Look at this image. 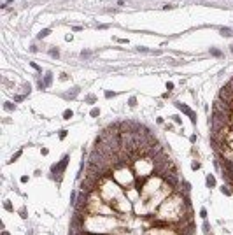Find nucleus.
I'll return each mask as SVG.
<instances>
[{"label": "nucleus", "instance_id": "nucleus-13", "mask_svg": "<svg viewBox=\"0 0 233 235\" xmlns=\"http://www.w3.org/2000/svg\"><path fill=\"white\" fill-rule=\"evenodd\" d=\"M91 116H98V109H93L91 111Z\"/></svg>", "mask_w": 233, "mask_h": 235}, {"label": "nucleus", "instance_id": "nucleus-2", "mask_svg": "<svg viewBox=\"0 0 233 235\" xmlns=\"http://www.w3.org/2000/svg\"><path fill=\"white\" fill-rule=\"evenodd\" d=\"M207 186H209V188H214V186H216V179H214V175H209V177H207Z\"/></svg>", "mask_w": 233, "mask_h": 235}, {"label": "nucleus", "instance_id": "nucleus-12", "mask_svg": "<svg viewBox=\"0 0 233 235\" xmlns=\"http://www.w3.org/2000/svg\"><path fill=\"white\" fill-rule=\"evenodd\" d=\"M65 135H67V132H65V130H61V132H60V137H61V139H65Z\"/></svg>", "mask_w": 233, "mask_h": 235}, {"label": "nucleus", "instance_id": "nucleus-10", "mask_svg": "<svg viewBox=\"0 0 233 235\" xmlns=\"http://www.w3.org/2000/svg\"><path fill=\"white\" fill-rule=\"evenodd\" d=\"M5 109L7 111H12V109H14V105H12V103H5Z\"/></svg>", "mask_w": 233, "mask_h": 235}, {"label": "nucleus", "instance_id": "nucleus-9", "mask_svg": "<svg viewBox=\"0 0 233 235\" xmlns=\"http://www.w3.org/2000/svg\"><path fill=\"white\" fill-rule=\"evenodd\" d=\"M19 156H21V151H19V153H16V155L12 156V160H11V161H16V160H18V158H19Z\"/></svg>", "mask_w": 233, "mask_h": 235}, {"label": "nucleus", "instance_id": "nucleus-6", "mask_svg": "<svg viewBox=\"0 0 233 235\" xmlns=\"http://www.w3.org/2000/svg\"><path fill=\"white\" fill-rule=\"evenodd\" d=\"M221 193H223V195H231V191H230V189H228L226 186H223V188H221Z\"/></svg>", "mask_w": 233, "mask_h": 235}, {"label": "nucleus", "instance_id": "nucleus-8", "mask_svg": "<svg viewBox=\"0 0 233 235\" xmlns=\"http://www.w3.org/2000/svg\"><path fill=\"white\" fill-rule=\"evenodd\" d=\"M19 214H21V218H23V219H26V218H28V216H26V209H25V207L19 211Z\"/></svg>", "mask_w": 233, "mask_h": 235}, {"label": "nucleus", "instance_id": "nucleus-5", "mask_svg": "<svg viewBox=\"0 0 233 235\" xmlns=\"http://www.w3.org/2000/svg\"><path fill=\"white\" fill-rule=\"evenodd\" d=\"M209 230H210V225L207 223V219H205V221H203V232H205V233H209Z\"/></svg>", "mask_w": 233, "mask_h": 235}, {"label": "nucleus", "instance_id": "nucleus-7", "mask_svg": "<svg viewBox=\"0 0 233 235\" xmlns=\"http://www.w3.org/2000/svg\"><path fill=\"white\" fill-rule=\"evenodd\" d=\"M63 118H65V119H70V118H72V111H65L63 112Z\"/></svg>", "mask_w": 233, "mask_h": 235}, {"label": "nucleus", "instance_id": "nucleus-14", "mask_svg": "<svg viewBox=\"0 0 233 235\" xmlns=\"http://www.w3.org/2000/svg\"><path fill=\"white\" fill-rule=\"evenodd\" d=\"M2 235H11V233H9V232H2Z\"/></svg>", "mask_w": 233, "mask_h": 235}, {"label": "nucleus", "instance_id": "nucleus-3", "mask_svg": "<svg viewBox=\"0 0 233 235\" xmlns=\"http://www.w3.org/2000/svg\"><path fill=\"white\" fill-rule=\"evenodd\" d=\"M4 209H5V211H9V212H12V211H14V209H12V205H11V202H9V200H5V202H4Z\"/></svg>", "mask_w": 233, "mask_h": 235}, {"label": "nucleus", "instance_id": "nucleus-11", "mask_svg": "<svg viewBox=\"0 0 233 235\" xmlns=\"http://www.w3.org/2000/svg\"><path fill=\"white\" fill-rule=\"evenodd\" d=\"M172 118H174V121H175V123H181V118H179V116H172Z\"/></svg>", "mask_w": 233, "mask_h": 235}, {"label": "nucleus", "instance_id": "nucleus-1", "mask_svg": "<svg viewBox=\"0 0 233 235\" xmlns=\"http://www.w3.org/2000/svg\"><path fill=\"white\" fill-rule=\"evenodd\" d=\"M67 163H69V155H65L63 158H61V161H60L58 165H53V167H51V172L61 175V174H63V170H65V167H67Z\"/></svg>", "mask_w": 233, "mask_h": 235}, {"label": "nucleus", "instance_id": "nucleus-4", "mask_svg": "<svg viewBox=\"0 0 233 235\" xmlns=\"http://www.w3.org/2000/svg\"><path fill=\"white\" fill-rule=\"evenodd\" d=\"M200 218L207 219V209H205V207H201V209H200Z\"/></svg>", "mask_w": 233, "mask_h": 235}, {"label": "nucleus", "instance_id": "nucleus-15", "mask_svg": "<svg viewBox=\"0 0 233 235\" xmlns=\"http://www.w3.org/2000/svg\"><path fill=\"white\" fill-rule=\"evenodd\" d=\"M231 47H233V46H231Z\"/></svg>", "mask_w": 233, "mask_h": 235}]
</instances>
